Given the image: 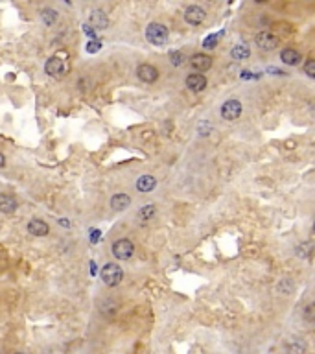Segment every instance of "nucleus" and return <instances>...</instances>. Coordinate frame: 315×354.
<instances>
[{"label": "nucleus", "mask_w": 315, "mask_h": 354, "mask_svg": "<svg viewBox=\"0 0 315 354\" xmlns=\"http://www.w3.org/2000/svg\"><path fill=\"white\" fill-rule=\"evenodd\" d=\"M146 39L151 45L162 46L168 41V28L164 24H159V22H151L146 30Z\"/></svg>", "instance_id": "f257e3e1"}, {"label": "nucleus", "mask_w": 315, "mask_h": 354, "mask_svg": "<svg viewBox=\"0 0 315 354\" xmlns=\"http://www.w3.org/2000/svg\"><path fill=\"white\" fill-rule=\"evenodd\" d=\"M122 279H124V271H122V268H120L118 264H113V262H109V264L103 266L102 281L107 284V286H118Z\"/></svg>", "instance_id": "f03ea898"}, {"label": "nucleus", "mask_w": 315, "mask_h": 354, "mask_svg": "<svg viewBox=\"0 0 315 354\" xmlns=\"http://www.w3.org/2000/svg\"><path fill=\"white\" fill-rule=\"evenodd\" d=\"M45 71H46V74H48V76L61 79L63 76H66V71H68V67H66V63H64L63 59L50 58L48 61H46V65H45Z\"/></svg>", "instance_id": "7ed1b4c3"}, {"label": "nucleus", "mask_w": 315, "mask_h": 354, "mask_svg": "<svg viewBox=\"0 0 315 354\" xmlns=\"http://www.w3.org/2000/svg\"><path fill=\"white\" fill-rule=\"evenodd\" d=\"M133 253H135V245L131 244L127 238L116 240L115 245H113V255L118 260H127V258L133 257Z\"/></svg>", "instance_id": "20e7f679"}, {"label": "nucleus", "mask_w": 315, "mask_h": 354, "mask_svg": "<svg viewBox=\"0 0 315 354\" xmlns=\"http://www.w3.org/2000/svg\"><path fill=\"white\" fill-rule=\"evenodd\" d=\"M242 115V103L238 100H227L223 105H221V116L225 120H236L238 116Z\"/></svg>", "instance_id": "39448f33"}, {"label": "nucleus", "mask_w": 315, "mask_h": 354, "mask_svg": "<svg viewBox=\"0 0 315 354\" xmlns=\"http://www.w3.org/2000/svg\"><path fill=\"white\" fill-rule=\"evenodd\" d=\"M254 41H256L258 48H262V50H265V52L275 50V48L278 46V39L271 32H260Z\"/></svg>", "instance_id": "423d86ee"}, {"label": "nucleus", "mask_w": 315, "mask_h": 354, "mask_svg": "<svg viewBox=\"0 0 315 354\" xmlns=\"http://www.w3.org/2000/svg\"><path fill=\"white\" fill-rule=\"evenodd\" d=\"M205 19H206V13L201 6H190L187 7V11H185V20L192 26L201 24Z\"/></svg>", "instance_id": "0eeeda50"}, {"label": "nucleus", "mask_w": 315, "mask_h": 354, "mask_svg": "<svg viewBox=\"0 0 315 354\" xmlns=\"http://www.w3.org/2000/svg\"><path fill=\"white\" fill-rule=\"evenodd\" d=\"M136 74H138V77H140L142 81H146V83H153V81H157V77H159V71L155 69L153 65H148V63L140 65V67L136 69Z\"/></svg>", "instance_id": "6e6552de"}, {"label": "nucleus", "mask_w": 315, "mask_h": 354, "mask_svg": "<svg viewBox=\"0 0 315 354\" xmlns=\"http://www.w3.org/2000/svg\"><path fill=\"white\" fill-rule=\"evenodd\" d=\"M190 65H192L193 71H197V72L208 71V69L212 67V58L206 56V54H195V56H192V59H190Z\"/></svg>", "instance_id": "1a4fd4ad"}, {"label": "nucleus", "mask_w": 315, "mask_h": 354, "mask_svg": "<svg viewBox=\"0 0 315 354\" xmlns=\"http://www.w3.org/2000/svg\"><path fill=\"white\" fill-rule=\"evenodd\" d=\"M109 24V19H107V15L102 11V9H94V11L90 13L89 17V26L90 28H96V30H105Z\"/></svg>", "instance_id": "9d476101"}, {"label": "nucleus", "mask_w": 315, "mask_h": 354, "mask_svg": "<svg viewBox=\"0 0 315 354\" xmlns=\"http://www.w3.org/2000/svg\"><path fill=\"white\" fill-rule=\"evenodd\" d=\"M17 207H19V203L11 194H0V212L11 214L17 211Z\"/></svg>", "instance_id": "9b49d317"}, {"label": "nucleus", "mask_w": 315, "mask_h": 354, "mask_svg": "<svg viewBox=\"0 0 315 354\" xmlns=\"http://www.w3.org/2000/svg\"><path fill=\"white\" fill-rule=\"evenodd\" d=\"M187 87L193 92H201L206 87V77L203 74H190L187 77Z\"/></svg>", "instance_id": "f8f14e48"}, {"label": "nucleus", "mask_w": 315, "mask_h": 354, "mask_svg": "<svg viewBox=\"0 0 315 354\" xmlns=\"http://www.w3.org/2000/svg\"><path fill=\"white\" fill-rule=\"evenodd\" d=\"M28 232L32 236H46L48 234V225H46L43 219H32L28 223Z\"/></svg>", "instance_id": "ddd939ff"}, {"label": "nucleus", "mask_w": 315, "mask_h": 354, "mask_svg": "<svg viewBox=\"0 0 315 354\" xmlns=\"http://www.w3.org/2000/svg\"><path fill=\"white\" fill-rule=\"evenodd\" d=\"M280 59H282L286 65H290V67H297L303 58H301V54L297 50H293V48H284V50L280 52Z\"/></svg>", "instance_id": "4468645a"}, {"label": "nucleus", "mask_w": 315, "mask_h": 354, "mask_svg": "<svg viewBox=\"0 0 315 354\" xmlns=\"http://www.w3.org/2000/svg\"><path fill=\"white\" fill-rule=\"evenodd\" d=\"M155 185H157V181H155L153 175H142V177H138V181H136L138 192H144V194L151 192L155 188Z\"/></svg>", "instance_id": "2eb2a0df"}, {"label": "nucleus", "mask_w": 315, "mask_h": 354, "mask_svg": "<svg viewBox=\"0 0 315 354\" xmlns=\"http://www.w3.org/2000/svg\"><path fill=\"white\" fill-rule=\"evenodd\" d=\"M286 351L288 354H306V343L299 338H291L290 342L286 343Z\"/></svg>", "instance_id": "dca6fc26"}, {"label": "nucleus", "mask_w": 315, "mask_h": 354, "mask_svg": "<svg viewBox=\"0 0 315 354\" xmlns=\"http://www.w3.org/2000/svg\"><path fill=\"white\" fill-rule=\"evenodd\" d=\"M131 205V198H129L127 194H116L113 196V200H111V207L115 209V211H124V209H127Z\"/></svg>", "instance_id": "f3484780"}, {"label": "nucleus", "mask_w": 315, "mask_h": 354, "mask_svg": "<svg viewBox=\"0 0 315 354\" xmlns=\"http://www.w3.org/2000/svg\"><path fill=\"white\" fill-rule=\"evenodd\" d=\"M249 54H251V52H249V46L244 45V43H242V45H236L234 48H232V58L236 59V61H244V59H247L249 58Z\"/></svg>", "instance_id": "a211bd4d"}, {"label": "nucleus", "mask_w": 315, "mask_h": 354, "mask_svg": "<svg viewBox=\"0 0 315 354\" xmlns=\"http://www.w3.org/2000/svg\"><path fill=\"white\" fill-rule=\"evenodd\" d=\"M41 17H43V22H45L46 26H52V24H56V20H58V11L46 7V9H43Z\"/></svg>", "instance_id": "6ab92c4d"}, {"label": "nucleus", "mask_w": 315, "mask_h": 354, "mask_svg": "<svg viewBox=\"0 0 315 354\" xmlns=\"http://www.w3.org/2000/svg\"><path fill=\"white\" fill-rule=\"evenodd\" d=\"M155 212H157L155 205H151V203H149V205H144V207L140 209V211H138V218L144 219V221H148V219L153 218Z\"/></svg>", "instance_id": "aec40b11"}, {"label": "nucleus", "mask_w": 315, "mask_h": 354, "mask_svg": "<svg viewBox=\"0 0 315 354\" xmlns=\"http://www.w3.org/2000/svg\"><path fill=\"white\" fill-rule=\"evenodd\" d=\"M221 35H223L221 32L216 33V35H208V37L205 39L203 46H205V48H216V46H218V41L221 39Z\"/></svg>", "instance_id": "412c9836"}, {"label": "nucleus", "mask_w": 315, "mask_h": 354, "mask_svg": "<svg viewBox=\"0 0 315 354\" xmlns=\"http://www.w3.org/2000/svg\"><path fill=\"white\" fill-rule=\"evenodd\" d=\"M210 131H212V126H210L208 122H205V120H203V122L197 124V133H199V135L205 137V135H208Z\"/></svg>", "instance_id": "4be33fe9"}, {"label": "nucleus", "mask_w": 315, "mask_h": 354, "mask_svg": "<svg viewBox=\"0 0 315 354\" xmlns=\"http://www.w3.org/2000/svg\"><path fill=\"white\" fill-rule=\"evenodd\" d=\"M183 61H185V56H183V52H172V65H174V67H179V65H183Z\"/></svg>", "instance_id": "5701e85b"}, {"label": "nucleus", "mask_w": 315, "mask_h": 354, "mask_svg": "<svg viewBox=\"0 0 315 354\" xmlns=\"http://www.w3.org/2000/svg\"><path fill=\"white\" fill-rule=\"evenodd\" d=\"M304 72H306L310 77L315 76V61L314 59H308V61H306V65H304Z\"/></svg>", "instance_id": "b1692460"}, {"label": "nucleus", "mask_w": 315, "mask_h": 354, "mask_svg": "<svg viewBox=\"0 0 315 354\" xmlns=\"http://www.w3.org/2000/svg\"><path fill=\"white\" fill-rule=\"evenodd\" d=\"M100 48H102V43H100V41H90L89 45H87V52H89V54H94V52H98Z\"/></svg>", "instance_id": "393cba45"}, {"label": "nucleus", "mask_w": 315, "mask_h": 354, "mask_svg": "<svg viewBox=\"0 0 315 354\" xmlns=\"http://www.w3.org/2000/svg\"><path fill=\"white\" fill-rule=\"evenodd\" d=\"M304 317H306L308 321H312V319H314V306H312V304H308V306H306V312H304Z\"/></svg>", "instance_id": "a878e982"}, {"label": "nucleus", "mask_w": 315, "mask_h": 354, "mask_svg": "<svg viewBox=\"0 0 315 354\" xmlns=\"http://www.w3.org/2000/svg\"><path fill=\"white\" fill-rule=\"evenodd\" d=\"M100 236H102V232L98 231H90V242H92V244H96L98 240H100Z\"/></svg>", "instance_id": "bb28decb"}, {"label": "nucleus", "mask_w": 315, "mask_h": 354, "mask_svg": "<svg viewBox=\"0 0 315 354\" xmlns=\"http://www.w3.org/2000/svg\"><path fill=\"white\" fill-rule=\"evenodd\" d=\"M83 32L87 33L89 37H94V30H92V28H90L89 24H85V26H83Z\"/></svg>", "instance_id": "cd10ccee"}, {"label": "nucleus", "mask_w": 315, "mask_h": 354, "mask_svg": "<svg viewBox=\"0 0 315 354\" xmlns=\"http://www.w3.org/2000/svg\"><path fill=\"white\" fill-rule=\"evenodd\" d=\"M59 223L64 227H70V223H68V219H59Z\"/></svg>", "instance_id": "c85d7f7f"}, {"label": "nucleus", "mask_w": 315, "mask_h": 354, "mask_svg": "<svg viewBox=\"0 0 315 354\" xmlns=\"http://www.w3.org/2000/svg\"><path fill=\"white\" fill-rule=\"evenodd\" d=\"M4 164H6V159H4V155L0 153V168L4 166Z\"/></svg>", "instance_id": "c756f323"}, {"label": "nucleus", "mask_w": 315, "mask_h": 354, "mask_svg": "<svg viewBox=\"0 0 315 354\" xmlns=\"http://www.w3.org/2000/svg\"><path fill=\"white\" fill-rule=\"evenodd\" d=\"M19 354H26V353H19Z\"/></svg>", "instance_id": "7c9ffc66"}]
</instances>
